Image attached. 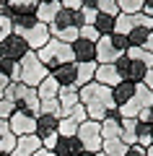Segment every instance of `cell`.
Segmentation results:
<instances>
[{
    "label": "cell",
    "instance_id": "cell-1",
    "mask_svg": "<svg viewBox=\"0 0 153 156\" xmlns=\"http://www.w3.org/2000/svg\"><path fill=\"white\" fill-rule=\"evenodd\" d=\"M78 99H81V104L86 107L88 120H93V122H101V120L109 115V109H117L114 99H112V89L96 83V81L81 86V89H78Z\"/></svg>",
    "mask_w": 153,
    "mask_h": 156
},
{
    "label": "cell",
    "instance_id": "cell-2",
    "mask_svg": "<svg viewBox=\"0 0 153 156\" xmlns=\"http://www.w3.org/2000/svg\"><path fill=\"white\" fill-rule=\"evenodd\" d=\"M49 76V70L39 62V57H37V52H31L29 50L26 55L18 60V70H16V81H21L23 86H29V89H37L39 83H42L44 78Z\"/></svg>",
    "mask_w": 153,
    "mask_h": 156
},
{
    "label": "cell",
    "instance_id": "cell-3",
    "mask_svg": "<svg viewBox=\"0 0 153 156\" xmlns=\"http://www.w3.org/2000/svg\"><path fill=\"white\" fill-rule=\"evenodd\" d=\"M37 57H39V62L52 73L55 68L65 65V62H73V47L65 44V42H60V39H49L47 44L37 52Z\"/></svg>",
    "mask_w": 153,
    "mask_h": 156
},
{
    "label": "cell",
    "instance_id": "cell-4",
    "mask_svg": "<svg viewBox=\"0 0 153 156\" xmlns=\"http://www.w3.org/2000/svg\"><path fill=\"white\" fill-rule=\"evenodd\" d=\"M78 140H81L83 151H91V154H99L101 146H104V138H101V122H93V120H86L83 125H78Z\"/></svg>",
    "mask_w": 153,
    "mask_h": 156
},
{
    "label": "cell",
    "instance_id": "cell-5",
    "mask_svg": "<svg viewBox=\"0 0 153 156\" xmlns=\"http://www.w3.org/2000/svg\"><path fill=\"white\" fill-rule=\"evenodd\" d=\"M18 37H21L23 42H26V47H29L31 52H39V50H42V47L49 42V39H52V34H49V26H47V23L37 21L31 29H29V31L18 34Z\"/></svg>",
    "mask_w": 153,
    "mask_h": 156
},
{
    "label": "cell",
    "instance_id": "cell-6",
    "mask_svg": "<svg viewBox=\"0 0 153 156\" xmlns=\"http://www.w3.org/2000/svg\"><path fill=\"white\" fill-rule=\"evenodd\" d=\"M8 128H11V133L16 135V138H21V135H34L37 133V117L29 115V112H16V115L8 120Z\"/></svg>",
    "mask_w": 153,
    "mask_h": 156
},
{
    "label": "cell",
    "instance_id": "cell-7",
    "mask_svg": "<svg viewBox=\"0 0 153 156\" xmlns=\"http://www.w3.org/2000/svg\"><path fill=\"white\" fill-rule=\"evenodd\" d=\"M26 52H29V47H26V42H23L18 34H11V37H5L3 42H0V57H8V60H21Z\"/></svg>",
    "mask_w": 153,
    "mask_h": 156
},
{
    "label": "cell",
    "instance_id": "cell-8",
    "mask_svg": "<svg viewBox=\"0 0 153 156\" xmlns=\"http://www.w3.org/2000/svg\"><path fill=\"white\" fill-rule=\"evenodd\" d=\"M70 47H73V62H75V65L96 62V44H93V42H86V39L78 37Z\"/></svg>",
    "mask_w": 153,
    "mask_h": 156
},
{
    "label": "cell",
    "instance_id": "cell-9",
    "mask_svg": "<svg viewBox=\"0 0 153 156\" xmlns=\"http://www.w3.org/2000/svg\"><path fill=\"white\" fill-rule=\"evenodd\" d=\"M117 57H122V55L114 50V44H112V34L109 37H99V42H96V62L99 65H112Z\"/></svg>",
    "mask_w": 153,
    "mask_h": 156
},
{
    "label": "cell",
    "instance_id": "cell-10",
    "mask_svg": "<svg viewBox=\"0 0 153 156\" xmlns=\"http://www.w3.org/2000/svg\"><path fill=\"white\" fill-rule=\"evenodd\" d=\"M122 135V117L120 109H109V115L101 120V138L112 140V138H120Z\"/></svg>",
    "mask_w": 153,
    "mask_h": 156
},
{
    "label": "cell",
    "instance_id": "cell-11",
    "mask_svg": "<svg viewBox=\"0 0 153 156\" xmlns=\"http://www.w3.org/2000/svg\"><path fill=\"white\" fill-rule=\"evenodd\" d=\"M49 76H52L57 83H60V89L75 86V81H78V65H75V62H65V65L55 68V70L49 73ZM75 89H78V86H75Z\"/></svg>",
    "mask_w": 153,
    "mask_h": 156
},
{
    "label": "cell",
    "instance_id": "cell-12",
    "mask_svg": "<svg viewBox=\"0 0 153 156\" xmlns=\"http://www.w3.org/2000/svg\"><path fill=\"white\" fill-rule=\"evenodd\" d=\"M37 151H42V138L39 135H21L11 156H34Z\"/></svg>",
    "mask_w": 153,
    "mask_h": 156
},
{
    "label": "cell",
    "instance_id": "cell-13",
    "mask_svg": "<svg viewBox=\"0 0 153 156\" xmlns=\"http://www.w3.org/2000/svg\"><path fill=\"white\" fill-rule=\"evenodd\" d=\"M93 81H96V83H101V86H106V89H114V86L122 81V76L117 73L114 62H112V65H99V68H96V76H93Z\"/></svg>",
    "mask_w": 153,
    "mask_h": 156
},
{
    "label": "cell",
    "instance_id": "cell-14",
    "mask_svg": "<svg viewBox=\"0 0 153 156\" xmlns=\"http://www.w3.org/2000/svg\"><path fill=\"white\" fill-rule=\"evenodd\" d=\"M81 151H83V146H81V140H78V135H70V138L60 135V140H57V146H55L52 154L55 156H81Z\"/></svg>",
    "mask_w": 153,
    "mask_h": 156
},
{
    "label": "cell",
    "instance_id": "cell-15",
    "mask_svg": "<svg viewBox=\"0 0 153 156\" xmlns=\"http://www.w3.org/2000/svg\"><path fill=\"white\" fill-rule=\"evenodd\" d=\"M60 11H62V3H60V0H49V3H39L34 13H37V18L42 23H47V26H49V23L57 18V13H60Z\"/></svg>",
    "mask_w": 153,
    "mask_h": 156
},
{
    "label": "cell",
    "instance_id": "cell-16",
    "mask_svg": "<svg viewBox=\"0 0 153 156\" xmlns=\"http://www.w3.org/2000/svg\"><path fill=\"white\" fill-rule=\"evenodd\" d=\"M135 86H137V83H130V81H120V83L112 89V99H114L117 109H120L122 104H127V101L135 96Z\"/></svg>",
    "mask_w": 153,
    "mask_h": 156
},
{
    "label": "cell",
    "instance_id": "cell-17",
    "mask_svg": "<svg viewBox=\"0 0 153 156\" xmlns=\"http://www.w3.org/2000/svg\"><path fill=\"white\" fill-rule=\"evenodd\" d=\"M57 125H60V117H52V115H37V133L39 138H47V135L57 133Z\"/></svg>",
    "mask_w": 153,
    "mask_h": 156
},
{
    "label": "cell",
    "instance_id": "cell-18",
    "mask_svg": "<svg viewBox=\"0 0 153 156\" xmlns=\"http://www.w3.org/2000/svg\"><path fill=\"white\" fill-rule=\"evenodd\" d=\"M137 117H127V120H122V135L120 140L125 146H137Z\"/></svg>",
    "mask_w": 153,
    "mask_h": 156
},
{
    "label": "cell",
    "instance_id": "cell-19",
    "mask_svg": "<svg viewBox=\"0 0 153 156\" xmlns=\"http://www.w3.org/2000/svg\"><path fill=\"white\" fill-rule=\"evenodd\" d=\"M57 101H60V107H62V117H65L68 112H70L73 107H75L78 101H81V99H78V89H75V86L60 89V94H57ZM62 117H60V120H62Z\"/></svg>",
    "mask_w": 153,
    "mask_h": 156
},
{
    "label": "cell",
    "instance_id": "cell-20",
    "mask_svg": "<svg viewBox=\"0 0 153 156\" xmlns=\"http://www.w3.org/2000/svg\"><path fill=\"white\" fill-rule=\"evenodd\" d=\"M127 60H130V57H127ZM145 73H148V65H145V62H140V60H130V65H127L125 78H122V81H130V83H143Z\"/></svg>",
    "mask_w": 153,
    "mask_h": 156
},
{
    "label": "cell",
    "instance_id": "cell-21",
    "mask_svg": "<svg viewBox=\"0 0 153 156\" xmlns=\"http://www.w3.org/2000/svg\"><path fill=\"white\" fill-rule=\"evenodd\" d=\"M11 21H13V34H23V31H29L39 18H37V13H34V11H26V13H16Z\"/></svg>",
    "mask_w": 153,
    "mask_h": 156
},
{
    "label": "cell",
    "instance_id": "cell-22",
    "mask_svg": "<svg viewBox=\"0 0 153 156\" xmlns=\"http://www.w3.org/2000/svg\"><path fill=\"white\" fill-rule=\"evenodd\" d=\"M26 91H29V86H23L21 81H11V83H8V89H5V94H3V99L13 101V104H16V112H18V107H21Z\"/></svg>",
    "mask_w": 153,
    "mask_h": 156
},
{
    "label": "cell",
    "instance_id": "cell-23",
    "mask_svg": "<svg viewBox=\"0 0 153 156\" xmlns=\"http://www.w3.org/2000/svg\"><path fill=\"white\" fill-rule=\"evenodd\" d=\"M37 94H39V101H44V99H57V94H60V83H57L52 76H47L42 83L37 86Z\"/></svg>",
    "mask_w": 153,
    "mask_h": 156
},
{
    "label": "cell",
    "instance_id": "cell-24",
    "mask_svg": "<svg viewBox=\"0 0 153 156\" xmlns=\"http://www.w3.org/2000/svg\"><path fill=\"white\" fill-rule=\"evenodd\" d=\"M39 94H37V89H29L26 91V96H23V101H21V107H18V112H29V115H34L37 117L39 115Z\"/></svg>",
    "mask_w": 153,
    "mask_h": 156
},
{
    "label": "cell",
    "instance_id": "cell-25",
    "mask_svg": "<svg viewBox=\"0 0 153 156\" xmlns=\"http://www.w3.org/2000/svg\"><path fill=\"white\" fill-rule=\"evenodd\" d=\"M96 68H99V62H83V65H78V81H75L78 89H81V86H86V83H93Z\"/></svg>",
    "mask_w": 153,
    "mask_h": 156
},
{
    "label": "cell",
    "instance_id": "cell-26",
    "mask_svg": "<svg viewBox=\"0 0 153 156\" xmlns=\"http://www.w3.org/2000/svg\"><path fill=\"white\" fill-rule=\"evenodd\" d=\"M114 16H106V13H96V21H93V29H96L101 37H109L114 34Z\"/></svg>",
    "mask_w": 153,
    "mask_h": 156
},
{
    "label": "cell",
    "instance_id": "cell-27",
    "mask_svg": "<svg viewBox=\"0 0 153 156\" xmlns=\"http://www.w3.org/2000/svg\"><path fill=\"white\" fill-rule=\"evenodd\" d=\"M132 101L137 104V109H145V107L153 104V91L148 89L145 83H137V86H135V96H132Z\"/></svg>",
    "mask_w": 153,
    "mask_h": 156
},
{
    "label": "cell",
    "instance_id": "cell-28",
    "mask_svg": "<svg viewBox=\"0 0 153 156\" xmlns=\"http://www.w3.org/2000/svg\"><path fill=\"white\" fill-rule=\"evenodd\" d=\"M148 37H151V29H143V26H135L130 34H127V42L130 47H145Z\"/></svg>",
    "mask_w": 153,
    "mask_h": 156
},
{
    "label": "cell",
    "instance_id": "cell-29",
    "mask_svg": "<svg viewBox=\"0 0 153 156\" xmlns=\"http://www.w3.org/2000/svg\"><path fill=\"white\" fill-rule=\"evenodd\" d=\"M127 148L130 146H125L120 138H112V140H104V146H101V151H104L106 156H125Z\"/></svg>",
    "mask_w": 153,
    "mask_h": 156
},
{
    "label": "cell",
    "instance_id": "cell-30",
    "mask_svg": "<svg viewBox=\"0 0 153 156\" xmlns=\"http://www.w3.org/2000/svg\"><path fill=\"white\" fill-rule=\"evenodd\" d=\"M143 5H145V0H117V8H120V13H127V16H135V13H140Z\"/></svg>",
    "mask_w": 153,
    "mask_h": 156
},
{
    "label": "cell",
    "instance_id": "cell-31",
    "mask_svg": "<svg viewBox=\"0 0 153 156\" xmlns=\"http://www.w3.org/2000/svg\"><path fill=\"white\" fill-rule=\"evenodd\" d=\"M39 115H52V117H62V107L57 99H44L39 104Z\"/></svg>",
    "mask_w": 153,
    "mask_h": 156
},
{
    "label": "cell",
    "instance_id": "cell-32",
    "mask_svg": "<svg viewBox=\"0 0 153 156\" xmlns=\"http://www.w3.org/2000/svg\"><path fill=\"white\" fill-rule=\"evenodd\" d=\"M57 133L65 135V138H70V135L78 133V122H75V120H70V117H62L60 125H57Z\"/></svg>",
    "mask_w": 153,
    "mask_h": 156
},
{
    "label": "cell",
    "instance_id": "cell-33",
    "mask_svg": "<svg viewBox=\"0 0 153 156\" xmlns=\"http://www.w3.org/2000/svg\"><path fill=\"white\" fill-rule=\"evenodd\" d=\"M16 135L13 133H3L0 135V154H5V156H11L13 154V148H16Z\"/></svg>",
    "mask_w": 153,
    "mask_h": 156
},
{
    "label": "cell",
    "instance_id": "cell-34",
    "mask_svg": "<svg viewBox=\"0 0 153 156\" xmlns=\"http://www.w3.org/2000/svg\"><path fill=\"white\" fill-rule=\"evenodd\" d=\"M99 13H106V16H120V8H117V0H99V5H96Z\"/></svg>",
    "mask_w": 153,
    "mask_h": 156
},
{
    "label": "cell",
    "instance_id": "cell-35",
    "mask_svg": "<svg viewBox=\"0 0 153 156\" xmlns=\"http://www.w3.org/2000/svg\"><path fill=\"white\" fill-rule=\"evenodd\" d=\"M78 37H81V39H86V42H93V44H96L101 34H99L96 29H93V23H83V26H81V31H78Z\"/></svg>",
    "mask_w": 153,
    "mask_h": 156
},
{
    "label": "cell",
    "instance_id": "cell-36",
    "mask_svg": "<svg viewBox=\"0 0 153 156\" xmlns=\"http://www.w3.org/2000/svg\"><path fill=\"white\" fill-rule=\"evenodd\" d=\"M65 117H70V120H75V122L78 125H83V122H86V120H88V112H86V107H83L81 104V101H78V104L75 107H73V109L70 112H68V115Z\"/></svg>",
    "mask_w": 153,
    "mask_h": 156
},
{
    "label": "cell",
    "instance_id": "cell-37",
    "mask_svg": "<svg viewBox=\"0 0 153 156\" xmlns=\"http://www.w3.org/2000/svg\"><path fill=\"white\" fill-rule=\"evenodd\" d=\"M13 34V21H11V16H5V13H0V42L5 37H11Z\"/></svg>",
    "mask_w": 153,
    "mask_h": 156
},
{
    "label": "cell",
    "instance_id": "cell-38",
    "mask_svg": "<svg viewBox=\"0 0 153 156\" xmlns=\"http://www.w3.org/2000/svg\"><path fill=\"white\" fill-rule=\"evenodd\" d=\"M16 115V104L8 99H0V120H11Z\"/></svg>",
    "mask_w": 153,
    "mask_h": 156
},
{
    "label": "cell",
    "instance_id": "cell-39",
    "mask_svg": "<svg viewBox=\"0 0 153 156\" xmlns=\"http://www.w3.org/2000/svg\"><path fill=\"white\" fill-rule=\"evenodd\" d=\"M112 44H114V50L120 52V55H125V52L130 50V42H127V37H122V34H112Z\"/></svg>",
    "mask_w": 153,
    "mask_h": 156
},
{
    "label": "cell",
    "instance_id": "cell-40",
    "mask_svg": "<svg viewBox=\"0 0 153 156\" xmlns=\"http://www.w3.org/2000/svg\"><path fill=\"white\" fill-rule=\"evenodd\" d=\"M57 140H60V133H52V135H47V138H42V148H44V151H55Z\"/></svg>",
    "mask_w": 153,
    "mask_h": 156
},
{
    "label": "cell",
    "instance_id": "cell-41",
    "mask_svg": "<svg viewBox=\"0 0 153 156\" xmlns=\"http://www.w3.org/2000/svg\"><path fill=\"white\" fill-rule=\"evenodd\" d=\"M137 120H140L143 125H151V128H153V104H151V107H145V109H140Z\"/></svg>",
    "mask_w": 153,
    "mask_h": 156
},
{
    "label": "cell",
    "instance_id": "cell-42",
    "mask_svg": "<svg viewBox=\"0 0 153 156\" xmlns=\"http://www.w3.org/2000/svg\"><path fill=\"white\" fill-rule=\"evenodd\" d=\"M81 13H83V23H93L96 21V8H81Z\"/></svg>",
    "mask_w": 153,
    "mask_h": 156
},
{
    "label": "cell",
    "instance_id": "cell-43",
    "mask_svg": "<svg viewBox=\"0 0 153 156\" xmlns=\"http://www.w3.org/2000/svg\"><path fill=\"white\" fill-rule=\"evenodd\" d=\"M62 8H68V11H81L83 8V0H60Z\"/></svg>",
    "mask_w": 153,
    "mask_h": 156
},
{
    "label": "cell",
    "instance_id": "cell-44",
    "mask_svg": "<svg viewBox=\"0 0 153 156\" xmlns=\"http://www.w3.org/2000/svg\"><path fill=\"white\" fill-rule=\"evenodd\" d=\"M125 156H148V151L143 148V146H130V148H127V154Z\"/></svg>",
    "mask_w": 153,
    "mask_h": 156
},
{
    "label": "cell",
    "instance_id": "cell-45",
    "mask_svg": "<svg viewBox=\"0 0 153 156\" xmlns=\"http://www.w3.org/2000/svg\"><path fill=\"white\" fill-rule=\"evenodd\" d=\"M143 83H145V86H148V89H151V91H153V65H151V68H148V73H145V78H143Z\"/></svg>",
    "mask_w": 153,
    "mask_h": 156
},
{
    "label": "cell",
    "instance_id": "cell-46",
    "mask_svg": "<svg viewBox=\"0 0 153 156\" xmlns=\"http://www.w3.org/2000/svg\"><path fill=\"white\" fill-rule=\"evenodd\" d=\"M8 83H11V78H8V76H0V99H3V94H5Z\"/></svg>",
    "mask_w": 153,
    "mask_h": 156
},
{
    "label": "cell",
    "instance_id": "cell-47",
    "mask_svg": "<svg viewBox=\"0 0 153 156\" xmlns=\"http://www.w3.org/2000/svg\"><path fill=\"white\" fill-rule=\"evenodd\" d=\"M140 13H145L148 18H153V0H145V5H143V11Z\"/></svg>",
    "mask_w": 153,
    "mask_h": 156
},
{
    "label": "cell",
    "instance_id": "cell-48",
    "mask_svg": "<svg viewBox=\"0 0 153 156\" xmlns=\"http://www.w3.org/2000/svg\"><path fill=\"white\" fill-rule=\"evenodd\" d=\"M143 50H145V52H151V55H153V34L148 37V42H145V47H143Z\"/></svg>",
    "mask_w": 153,
    "mask_h": 156
},
{
    "label": "cell",
    "instance_id": "cell-49",
    "mask_svg": "<svg viewBox=\"0 0 153 156\" xmlns=\"http://www.w3.org/2000/svg\"><path fill=\"white\" fill-rule=\"evenodd\" d=\"M3 133H11V128H8V120H0V135Z\"/></svg>",
    "mask_w": 153,
    "mask_h": 156
},
{
    "label": "cell",
    "instance_id": "cell-50",
    "mask_svg": "<svg viewBox=\"0 0 153 156\" xmlns=\"http://www.w3.org/2000/svg\"><path fill=\"white\" fill-rule=\"evenodd\" d=\"M34 156H55V154H52V151H44V148H42V151H37Z\"/></svg>",
    "mask_w": 153,
    "mask_h": 156
},
{
    "label": "cell",
    "instance_id": "cell-51",
    "mask_svg": "<svg viewBox=\"0 0 153 156\" xmlns=\"http://www.w3.org/2000/svg\"><path fill=\"white\" fill-rule=\"evenodd\" d=\"M8 3H11V0H0V11H3V8H5Z\"/></svg>",
    "mask_w": 153,
    "mask_h": 156
},
{
    "label": "cell",
    "instance_id": "cell-52",
    "mask_svg": "<svg viewBox=\"0 0 153 156\" xmlns=\"http://www.w3.org/2000/svg\"><path fill=\"white\" fill-rule=\"evenodd\" d=\"M81 156H96V154H91V151H81Z\"/></svg>",
    "mask_w": 153,
    "mask_h": 156
},
{
    "label": "cell",
    "instance_id": "cell-53",
    "mask_svg": "<svg viewBox=\"0 0 153 156\" xmlns=\"http://www.w3.org/2000/svg\"><path fill=\"white\" fill-rule=\"evenodd\" d=\"M148 156H153V146H151V148H148Z\"/></svg>",
    "mask_w": 153,
    "mask_h": 156
},
{
    "label": "cell",
    "instance_id": "cell-54",
    "mask_svg": "<svg viewBox=\"0 0 153 156\" xmlns=\"http://www.w3.org/2000/svg\"><path fill=\"white\" fill-rule=\"evenodd\" d=\"M96 156H106V154H104V151H99V154H96Z\"/></svg>",
    "mask_w": 153,
    "mask_h": 156
},
{
    "label": "cell",
    "instance_id": "cell-55",
    "mask_svg": "<svg viewBox=\"0 0 153 156\" xmlns=\"http://www.w3.org/2000/svg\"><path fill=\"white\" fill-rule=\"evenodd\" d=\"M39 3H49V0H39Z\"/></svg>",
    "mask_w": 153,
    "mask_h": 156
},
{
    "label": "cell",
    "instance_id": "cell-56",
    "mask_svg": "<svg viewBox=\"0 0 153 156\" xmlns=\"http://www.w3.org/2000/svg\"><path fill=\"white\" fill-rule=\"evenodd\" d=\"M0 76H5V73H3V70H0Z\"/></svg>",
    "mask_w": 153,
    "mask_h": 156
},
{
    "label": "cell",
    "instance_id": "cell-57",
    "mask_svg": "<svg viewBox=\"0 0 153 156\" xmlns=\"http://www.w3.org/2000/svg\"><path fill=\"white\" fill-rule=\"evenodd\" d=\"M151 34H153V26H151Z\"/></svg>",
    "mask_w": 153,
    "mask_h": 156
},
{
    "label": "cell",
    "instance_id": "cell-58",
    "mask_svg": "<svg viewBox=\"0 0 153 156\" xmlns=\"http://www.w3.org/2000/svg\"><path fill=\"white\" fill-rule=\"evenodd\" d=\"M0 156H5V154H0Z\"/></svg>",
    "mask_w": 153,
    "mask_h": 156
}]
</instances>
